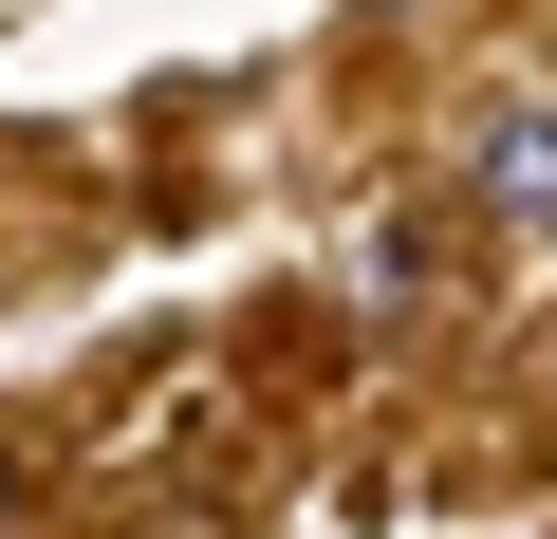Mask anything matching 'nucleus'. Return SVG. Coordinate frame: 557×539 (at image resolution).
<instances>
[{
    "label": "nucleus",
    "instance_id": "nucleus-1",
    "mask_svg": "<svg viewBox=\"0 0 557 539\" xmlns=\"http://www.w3.org/2000/svg\"><path fill=\"white\" fill-rule=\"evenodd\" d=\"M465 186H483L502 242H557V94H502V112L465 131Z\"/></svg>",
    "mask_w": 557,
    "mask_h": 539
},
{
    "label": "nucleus",
    "instance_id": "nucleus-2",
    "mask_svg": "<svg viewBox=\"0 0 557 539\" xmlns=\"http://www.w3.org/2000/svg\"><path fill=\"white\" fill-rule=\"evenodd\" d=\"M0 502H20V465H0Z\"/></svg>",
    "mask_w": 557,
    "mask_h": 539
}]
</instances>
